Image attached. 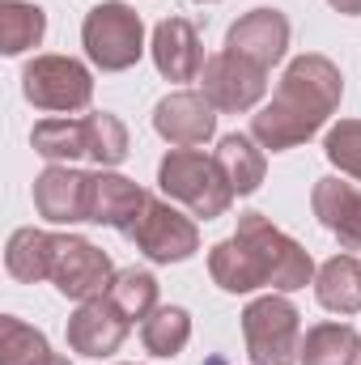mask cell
Returning a JSON list of instances; mask_svg holds the SVG:
<instances>
[{"label":"cell","mask_w":361,"mask_h":365,"mask_svg":"<svg viewBox=\"0 0 361 365\" xmlns=\"http://www.w3.org/2000/svg\"><path fill=\"white\" fill-rule=\"evenodd\" d=\"M315 217L340 238L345 251H361V187L345 179H319L310 191Z\"/></svg>","instance_id":"cell-16"},{"label":"cell","mask_w":361,"mask_h":365,"mask_svg":"<svg viewBox=\"0 0 361 365\" xmlns=\"http://www.w3.org/2000/svg\"><path fill=\"white\" fill-rule=\"evenodd\" d=\"M361 357V336L349 323H319L302 340V365H357Z\"/></svg>","instance_id":"cell-21"},{"label":"cell","mask_w":361,"mask_h":365,"mask_svg":"<svg viewBox=\"0 0 361 365\" xmlns=\"http://www.w3.org/2000/svg\"><path fill=\"white\" fill-rule=\"evenodd\" d=\"M43 365H68V357H60V353H51V357H47Z\"/></svg>","instance_id":"cell-30"},{"label":"cell","mask_w":361,"mask_h":365,"mask_svg":"<svg viewBox=\"0 0 361 365\" xmlns=\"http://www.w3.org/2000/svg\"><path fill=\"white\" fill-rule=\"evenodd\" d=\"M153 64L166 81H200L204 73V47L187 17H166L153 30Z\"/></svg>","instance_id":"cell-15"},{"label":"cell","mask_w":361,"mask_h":365,"mask_svg":"<svg viewBox=\"0 0 361 365\" xmlns=\"http://www.w3.org/2000/svg\"><path fill=\"white\" fill-rule=\"evenodd\" d=\"M302 314L285 297H255L243 310V336L251 365H293L302 353Z\"/></svg>","instance_id":"cell-4"},{"label":"cell","mask_w":361,"mask_h":365,"mask_svg":"<svg viewBox=\"0 0 361 365\" xmlns=\"http://www.w3.org/2000/svg\"><path fill=\"white\" fill-rule=\"evenodd\" d=\"M51 280L64 297L73 302H90V297H106L115 268L106 259V251H98L86 238L60 234L56 238V259H51Z\"/></svg>","instance_id":"cell-7"},{"label":"cell","mask_w":361,"mask_h":365,"mask_svg":"<svg viewBox=\"0 0 361 365\" xmlns=\"http://www.w3.org/2000/svg\"><path fill=\"white\" fill-rule=\"evenodd\" d=\"M81 43H86V56L102 73H123L132 68L141 56H145V26H141V13H132L128 4L119 0H106V4H93L86 13V26H81Z\"/></svg>","instance_id":"cell-3"},{"label":"cell","mask_w":361,"mask_h":365,"mask_svg":"<svg viewBox=\"0 0 361 365\" xmlns=\"http://www.w3.org/2000/svg\"><path fill=\"white\" fill-rule=\"evenodd\" d=\"M323 153L332 166H340L345 175L361 179V119H340L327 140H323Z\"/></svg>","instance_id":"cell-28"},{"label":"cell","mask_w":361,"mask_h":365,"mask_svg":"<svg viewBox=\"0 0 361 365\" xmlns=\"http://www.w3.org/2000/svg\"><path fill=\"white\" fill-rule=\"evenodd\" d=\"M106 297L119 306V314L128 323H136V319H149L158 310V280L149 272H141V268H128V272H115Z\"/></svg>","instance_id":"cell-25"},{"label":"cell","mask_w":361,"mask_h":365,"mask_svg":"<svg viewBox=\"0 0 361 365\" xmlns=\"http://www.w3.org/2000/svg\"><path fill=\"white\" fill-rule=\"evenodd\" d=\"M200 86H204V98L225 110V115H238V110H251L264 90H268V68L234 56V51H217L208 56L204 73H200Z\"/></svg>","instance_id":"cell-8"},{"label":"cell","mask_w":361,"mask_h":365,"mask_svg":"<svg viewBox=\"0 0 361 365\" xmlns=\"http://www.w3.org/2000/svg\"><path fill=\"white\" fill-rule=\"evenodd\" d=\"M285 47H289V21L276 9H251L225 34V51H234V56H243L260 68H272L285 56Z\"/></svg>","instance_id":"cell-13"},{"label":"cell","mask_w":361,"mask_h":365,"mask_svg":"<svg viewBox=\"0 0 361 365\" xmlns=\"http://www.w3.org/2000/svg\"><path fill=\"white\" fill-rule=\"evenodd\" d=\"M149 200H153V195H149L145 187H136L132 179L98 170V175H90V217H86V221L111 225V230H119V234L132 238V230L141 225Z\"/></svg>","instance_id":"cell-11"},{"label":"cell","mask_w":361,"mask_h":365,"mask_svg":"<svg viewBox=\"0 0 361 365\" xmlns=\"http://www.w3.org/2000/svg\"><path fill=\"white\" fill-rule=\"evenodd\" d=\"M200 4H213V0H200Z\"/></svg>","instance_id":"cell-31"},{"label":"cell","mask_w":361,"mask_h":365,"mask_svg":"<svg viewBox=\"0 0 361 365\" xmlns=\"http://www.w3.org/2000/svg\"><path fill=\"white\" fill-rule=\"evenodd\" d=\"M51 357L47 349V336L34 331L30 323L4 314L0 319V365H43Z\"/></svg>","instance_id":"cell-26"},{"label":"cell","mask_w":361,"mask_h":365,"mask_svg":"<svg viewBox=\"0 0 361 365\" xmlns=\"http://www.w3.org/2000/svg\"><path fill=\"white\" fill-rule=\"evenodd\" d=\"M43 30H47V17H43L39 4H26V0H4L0 4V51L4 56H21V51L39 47Z\"/></svg>","instance_id":"cell-22"},{"label":"cell","mask_w":361,"mask_h":365,"mask_svg":"<svg viewBox=\"0 0 361 365\" xmlns=\"http://www.w3.org/2000/svg\"><path fill=\"white\" fill-rule=\"evenodd\" d=\"M327 4H332L336 13H349V17H357L361 13V0H327Z\"/></svg>","instance_id":"cell-29"},{"label":"cell","mask_w":361,"mask_h":365,"mask_svg":"<svg viewBox=\"0 0 361 365\" xmlns=\"http://www.w3.org/2000/svg\"><path fill=\"white\" fill-rule=\"evenodd\" d=\"M213 162H217V170L225 175V182H230V191H234V195H251V191L264 182V170H268V162H264V153H260L255 136H243V132L221 136V145H217Z\"/></svg>","instance_id":"cell-18"},{"label":"cell","mask_w":361,"mask_h":365,"mask_svg":"<svg viewBox=\"0 0 361 365\" xmlns=\"http://www.w3.org/2000/svg\"><path fill=\"white\" fill-rule=\"evenodd\" d=\"M340 93L345 77L327 56H298L285 68L272 102L251 119V136L272 153L298 149L327 123V115L340 106Z\"/></svg>","instance_id":"cell-1"},{"label":"cell","mask_w":361,"mask_h":365,"mask_svg":"<svg viewBox=\"0 0 361 365\" xmlns=\"http://www.w3.org/2000/svg\"><path fill=\"white\" fill-rule=\"evenodd\" d=\"M158 187L175 200L187 204L195 217L213 221V217H225L230 204H234V191L225 175L217 170L213 158H204L200 149H171L158 166Z\"/></svg>","instance_id":"cell-2"},{"label":"cell","mask_w":361,"mask_h":365,"mask_svg":"<svg viewBox=\"0 0 361 365\" xmlns=\"http://www.w3.org/2000/svg\"><path fill=\"white\" fill-rule=\"evenodd\" d=\"M128 327L132 323L119 314V306L111 297H90L68 319V349L81 357H111L128 340Z\"/></svg>","instance_id":"cell-10"},{"label":"cell","mask_w":361,"mask_h":365,"mask_svg":"<svg viewBox=\"0 0 361 365\" xmlns=\"http://www.w3.org/2000/svg\"><path fill=\"white\" fill-rule=\"evenodd\" d=\"M208 272H213V280H217L225 293H251V289H264V284H268V272H264L260 255H255L238 234L213 247Z\"/></svg>","instance_id":"cell-17"},{"label":"cell","mask_w":361,"mask_h":365,"mask_svg":"<svg viewBox=\"0 0 361 365\" xmlns=\"http://www.w3.org/2000/svg\"><path fill=\"white\" fill-rule=\"evenodd\" d=\"M315 293L332 314H357L361 310V264L353 255L327 259L315 276Z\"/></svg>","instance_id":"cell-20"},{"label":"cell","mask_w":361,"mask_h":365,"mask_svg":"<svg viewBox=\"0 0 361 365\" xmlns=\"http://www.w3.org/2000/svg\"><path fill=\"white\" fill-rule=\"evenodd\" d=\"M238 238L260 255V264H264V272H268L272 289L293 293V289L310 284V276H315L310 255H306L285 230H276L264 212H243V217H238Z\"/></svg>","instance_id":"cell-5"},{"label":"cell","mask_w":361,"mask_h":365,"mask_svg":"<svg viewBox=\"0 0 361 365\" xmlns=\"http://www.w3.org/2000/svg\"><path fill=\"white\" fill-rule=\"evenodd\" d=\"M34 153H43L51 166L86 158V119H43L34 123Z\"/></svg>","instance_id":"cell-24"},{"label":"cell","mask_w":361,"mask_h":365,"mask_svg":"<svg viewBox=\"0 0 361 365\" xmlns=\"http://www.w3.org/2000/svg\"><path fill=\"white\" fill-rule=\"evenodd\" d=\"M21 90L39 110H86L93 98V77L90 68L73 56H39L26 64L21 73Z\"/></svg>","instance_id":"cell-6"},{"label":"cell","mask_w":361,"mask_h":365,"mask_svg":"<svg viewBox=\"0 0 361 365\" xmlns=\"http://www.w3.org/2000/svg\"><path fill=\"white\" fill-rule=\"evenodd\" d=\"M86 158H93L98 166H119L128 158V128L115 115H86Z\"/></svg>","instance_id":"cell-27"},{"label":"cell","mask_w":361,"mask_h":365,"mask_svg":"<svg viewBox=\"0 0 361 365\" xmlns=\"http://www.w3.org/2000/svg\"><path fill=\"white\" fill-rule=\"evenodd\" d=\"M153 128L162 140H171L175 149H191V145H204L217 128V106L195 90H179L171 98L158 102L153 110Z\"/></svg>","instance_id":"cell-12"},{"label":"cell","mask_w":361,"mask_h":365,"mask_svg":"<svg viewBox=\"0 0 361 365\" xmlns=\"http://www.w3.org/2000/svg\"><path fill=\"white\" fill-rule=\"evenodd\" d=\"M141 340L153 357H179L191 340V314L183 306H158L141 323Z\"/></svg>","instance_id":"cell-23"},{"label":"cell","mask_w":361,"mask_h":365,"mask_svg":"<svg viewBox=\"0 0 361 365\" xmlns=\"http://www.w3.org/2000/svg\"><path fill=\"white\" fill-rule=\"evenodd\" d=\"M34 208L39 217L68 225V221H86L90 217V175L73 170V166H47L34 179Z\"/></svg>","instance_id":"cell-14"},{"label":"cell","mask_w":361,"mask_h":365,"mask_svg":"<svg viewBox=\"0 0 361 365\" xmlns=\"http://www.w3.org/2000/svg\"><path fill=\"white\" fill-rule=\"evenodd\" d=\"M132 242L153 259V264H179L191 251H200V230L191 217H183L175 204L149 200L141 225L132 230Z\"/></svg>","instance_id":"cell-9"},{"label":"cell","mask_w":361,"mask_h":365,"mask_svg":"<svg viewBox=\"0 0 361 365\" xmlns=\"http://www.w3.org/2000/svg\"><path fill=\"white\" fill-rule=\"evenodd\" d=\"M56 238H60V234L34 230V225L17 230V234L9 238V251H4V264H9V272L17 276V280H26V284H34V280H51Z\"/></svg>","instance_id":"cell-19"}]
</instances>
